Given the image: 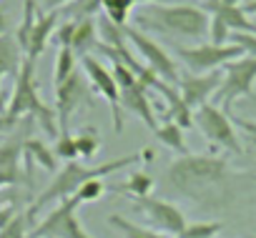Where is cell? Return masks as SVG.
I'll use <instances>...</instances> for the list:
<instances>
[{
  "mask_svg": "<svg viewBox=\"0 0 256 238\" xmlns=\"http://www.w3.org/2000/svg\"><path fill=\"white\" fill-rule=\"evenodd\" d=\"M78 208L80 203L76 198L56 203V208L30 231V238H90L78 221Z\"/></svg>",
  "mask_w": 256,
  "mask_h": 238,
  "instance_id": "cell-8",
  "label": "cell"
},
{
  "mask_svg": "<svg viewBox=\"0 0 256 238\" xmlns=\"http://www.w3.org/2000/svg\"><path fill=\"white\" fill-rule=\"evenodd\" d=\"M204 10L214 18H221L231 33H254L256 35V23H251V18L246 15V10L241 5H221L218 0H206Z\"/></svg>",
  "mask_w": 256,
  "mask_h": 238,
  "instance_id": "cell-16",
  "label": "cell"
},
{
  "mask_svg": "<svg viewBox=\"0 0 256 238\" xmlns=\"http://www.w3.org/2000/svg\"><path fill=\"white\" fill-rule=\"evenodd\" d=\"M211 15L204 8L196 5H146L141 13L134 15V28L144 33L168 35V38H186V40H201L208 35Z\"/></svg>",
  "mask_w": 256,
  "mask_h": 238,
  "instance_id": "cell-2",
  "label": "cell"
},
{
  "mask_svg": "<svg viewBox=\"0 0 256 238\" xmlns=\"http://www.w3.org/2000/svg\"><path fill=\"white\" fill-rule=\"evenodd\" d=\"M176 55L194 75H204V73L221 70L224 65L241 58L244 53L234 43H226V45L204 43V45H176Z\"/></svg>",
  "mask_w": 256,
  "mask_h": 238,
  "instance_id": "cell-7",
  "label": "cell"
},
{
  "mask_svg": "<svg viewBox=\"0 0 256 238\" xmlns=\"http://www.w3.org/2000/svg\"><path fill=\"white\" fill-rule=\"evenodd\" d=\"M73 3V0H46V5L50 8V10H60V8H68Z\"/></svg>",
  "mask_w": 256,
  "mask_h": 238,
  "instance_id": "cell-38",
  "label": "cell"
},
{
  "mask_svg": "<svg viewBox=\"0 0 256 238\" xmlns=\"http://www.w3.org/2000/svg\"><path fill=\"white\" fill-rule=\"evenodd\" d=\"M221 5H241V0H218Z\"/></svg>",
  "mask_w": 256,
  "mask_h": 238,
  "instance_id": "cell-42",
  "label": "cell"
},
{
  "mask_svg": "<svg viewBox=\"0 0 256 238\" xmlns=\"http://www.w3.org/2000/svg\"><path fill=\"white\" fill-rule=\"evenodd\" d=\"M108 226L116 228L120 238H168L166 233H158V231H154V228H148V226H138V223H134V221L123 218L120 213L108 216Z\"/></svg>",
  "mask_w": 256,
  "mask_h": 238,
  "instance_id": "cell-20",
  "label": "cell"
},
{
  "mask_svg": "<svg viewBox=\"0 0 256 238\" xmlns=\"http://www.w3.org/2000/svg\"><path fill=\"white\" fill-rule=\"evenodd\" d=\"M23 156H26L28 163H38V166H40L43 171H48V173H56V168H58V158H56L53 148H48L40 138H26V143H23Z\"/></svg>",
  "mask_w": 256,
  "mask_h": 238,
  "instance_id": "cell-19",
  "label": "cell"
},
{
  "mask_svg": "<svg viewBox=\"0 0 256 238\" xmlns=\"http://www.w3.org/2000/svg\"><path fill=\"white\" fill-rule=\"evenodd\" d=\"M76 146H78V156L80 158H93L100 151V133L93 126H83L76 133Z\"/></svg>",
  "mask_w": 256,
  "mask_h": 238,
  "instance_id": "cell-26",
  "label": "cell"
},
{
  "mask_svg": "<svg viewBox=\"0 0 256 238\" xmlns=\"http://www.w3.org/2000/svg\"><path fill=\"white\" fill-rule=\"evenodd\" d=\"M28 221H30L28 213H18L6 228H0V238H30Z\"/></svg>",
  "mask_w": 256,
  "mask_h": 238,
  "instance_id": "cell-31",
  "label": "cell"
},
{
  "mask_svg": "<svg viewBox=\"0 0 256 238\" xmlns=\"http://www.w3.org/2000/svg\"><path fill=\"white\" fill-rule=\"evenodd\" d=\"M126 38H128V43L138 50V55L146 60V68L151 73H156L166 83L178 85V80H181L178 65H176V60L168 55V50L164 45H158L154 38H148V33H144L138 28H128V25H126Z\"/></svg>",
  "mask_w": 256,
  "mask_h": 238,
  "instance_id": "cell-9",
  "label": "cell"
},
{
  "mask_svg": "<svg viewBox=\"0 0 256 238\" xmlns=\"http://www.w3.org/2000/svg\"><path fill=\"white\" fill-rule=\"evenodd\" d=\"M70 48H73L76 58H86V55H90L93 48H98V23H96V18L76 20Z\"/></svg>",
  "mask_w": 256,
  "mask_h": 238,
  "instance_id": "cell-18",
  "label": "cell"
},
{
  "mask_svg": "<svg viewBox=\"0 0 256 238\" xmlns=\"http://www.w3.org/2000/svg\"><path fill=\"white\" fill-rule=\"evenodd\" d=\"M134 0H100V8L106 13V18L116 25H126L128 18L134 15Z\"/></svg>",
  "mask_w": 256,
  "mask_h": 238,
  "instance_id": "cell-25",
  "label": "cell"
},
{
  "mask_svg": "<svg viewBox=\"0 0 256 238\" xmlns=\"http://www.w3.org/2000/svg\"><path fill=\"white\" fill-rule=\"evenodd\" d=\"M8 33V15H6V10L0 8V35H6Z\"/></svg>",
  "mask_w": 256,
  "mask_h": 238,
  "instance_id": "cell-40",
  "label": "cell"
},
{
  "mask_svg": "<svg viewBox=\"0 0 256 238\" xmlns=\"http://www.w3.org/2000/svg\"><path fill=\"white\" fill-rule=\"evenodd\" d=\"M231 121H234V126L241 128V131L248 136V141L256 146V121H251V118H241V115H231Z\"/></svg>",
  "mask_w": 256,
  "mask_h": 238,
  "instance_id": "cell-34",
  "label": "cell"
},
{
  "mask_svg": "<svg viewBox=\"0 0 256 238\" xmlns=\"http://www.w3.org/2000/svg\"><path fill=\"white\" fill-rule=\"evenodd\" d=\"M53 153H56V158H63L66 163H73V161H78L80 156H78L76 136H70L68 131H66V133H58V138H56V146H53Z\"/></svg>",
  "mask_w": 256,
  "mask_h": 238,
  "instance_id": "cell-29",
  "label": "cell"
},
{
  "mask_svg": "<svg viewBox=\"0 0 256 238\" xmlns=\"http://www.w3.org/2000/svg\"><path fill=\"white\" fill-rule=\"evenodd\" d=\"M208 43H214V45H226L228 40H231V30H228V25L221 20V18H214L211 15V23H208Z\"/></svg>",
  "mask_w": 256,
  "mask_h": 238,
  "instance_id": "cell-32",
  "label": "cell"
},
{
  "mask_svg": "<svg viewBox=\"0 0 256 238\" xmlns=\"http://www.w3.org/2000/svg\"><path fill=\"white\" fill-rule=\"evenodd\" d=\"M221 85V70H214V73H204V75H181L178 80V93L184 98V103L191 108V110H198L201 105L211 103V98L216 95Z\"/></svg>",
  "mask_w": 256,
  "mask_h": 238,
  "instance_id": "cell-13",
  "label": "cell"
},
{
  "mask_svg": "<svg viewBox=\"0 0 256 238\" xmlns=\"http://www.w3.org/2000/svg\"><path fill=\"white\" fill-rule=\"evenodd\" d=\"M100 10V0H73L68 8H63V15H70L68 20H86L96 18Z\"/></svg>",
  "mask_w": 256,
  "mask_h": 238,
  "instance_id": "cell-27",
  "label": "cell"
},
{
  "mask_svg": "<svg viewBox=\"0 0 256 238\" xmlns=\"http://www.w3.org/2000/svg\"><path fill=\"white\" fill-rule=\"evenodd\" d=\"M244 10H246V15H254L256 13V0H254V3H248V5H244Z\"/></svg>",
  "mask_w": 256,
  "mask_h": 238,
  "instance_id": "cell-41",
  "label": "cell"
},
{
  "mask_svg": "<svg viewBox=\"0 0 256 238\" xmlns=\"http://www.w3.org/2000/svg\"><path fill=\"white\" fill-rule=\"evenodd\" d=\"M20 181V168L18 171H0V188H6V186H13Z\"/></svg>",
  "mask_w": 256,
  "mask_h": 238,
  "instance_id": "cell-36",
  "label": "cell"
},
{
  "mask_svg": "<svg viewBox=\"0 0 256 238\" xmlns=\"http://www.w3.org/2000/svg\"><path fill=\"white\" fill-rule=\"evenodd\" d=\"M194 126L216 148H224L231 156H244V146H241V138L236 133L231 115L216 103H206L198 110H194Z\"/></svg>",
  "mask_w": 256,
  "mask_h": 238,
  "instance_id": "cell-5",
  "label": "cell"
},
{
  "mask_svg": "<svg viewBox=\"0 0 256 238\" xmlns=\"http://www.w3.org/2000/svg\"><path fill=\"white\" fill-rule=\"evenodd\" d=\"M228 43L238 45L246 58H254L256 60V35L254 33H231V40Z\"/></svg>",
  "mask_w": 256,
  "mask_h": 238,
  "instance_id": "cell-33",
  "label": "cell"
},
{
  "mask_svg": "<svg viewBox=\"0 0 256 238\" xmlns=\"http://www.w3.org/2000/svg\"><path fill=\"white\" fill-rule=\"evenodd\" d=\"M76 65H78V58H76L73 48H68V45L58 48L56 65H53V88H56V85H60L63 80H68V78L76 73Z\"/></svg>",
  "mask_w": 256,
  "mask_h": 238,
  "instance_id": "cell-24",
  "label": "cell"
},
{
  "mask_svg": "<svg viewBox=\"0 0 256 238\" xmlns=\"http://www.w3.org/2000/svg\"><path fill=\"white\" fill-rule=\"evenodd\" d=\"M168 186L176 188L184 198L198 203V206H221L228 198L231 183L244 176L234 173L228 161L224 156H178L168 171Z\"/></svg>",
  "mask_w": 256,
  "mask_h": 238,
  "instance_id": "cell-1",
  "label": "cell"
},
{
  "mask_svg": "<svg viewBox=\"0 0 256 238\" xmlns=\"http://www.w3.org/2000/svg\"><path fill=\"white\" fill-rule=\"evenodd\" d=\"M90 105V93H88V83L86 75H80L78 70L63 80L60 85H56V118H58V131L66 133L70 115H76L78 108Z\"/></svg>",
  "mask_w": 256,
  "mask_h": 238,
  "instance_id": "cell-12",
  "label": "cell"
},
{
  "mask_svg": "<svg viewBox=\"0 0 256 238\" xmlns=\"http://www.w3.org/2000/svg\"><path fill=\"white\" fill-rule=\"evenodd\" d=\"M154 133H156V138H158L166 148H171L174 153H178V156H188V146H186V138H184V128L176 126L174 121H166V123L156 126Z\"/></svg>",
  "mask_w": 256,
  "mask_h": 238,
  "instance_id": "cell-22",
  "label": "cell"
},
{
  "mask_svg": "<svg viewBox=\"0 0 256 238\" xmlns=\"http://www.w3.org/2000/svg\"><path fill=\"white\" fill-rule=\"evenodd\" d=\"M18 126L16 118H10L8 113H0V136H6V133H13Z\"/></svg>",
  "mask_w": 256,
  "mask_h": 238,
  "instance_id": "cell-35",
  "label": "cell"
},
{
  "mask_svg": "<svg viewBox=\"0 0 256 238\" xmlns=\"http://www.w3.org/2000/svg\"><path fill=\"white\" fill-rule=\"evenodd\" d=\"M0 143H3V136H0Z\"/></svg>",
  "mask_w": 256,
  "mask_h": 238,
  "instance_id": "cell-44",
  "label": "cell"
},
{
  "mask_svg": "<svg viewBox=\"0 0 256 238\" xmlns=\"http://www.w3.org/2000/svg\"><path fill=\"white\" fill-rule=\"evenodd\" d=\"M80 65H83V75L88 78V83L93 85V90H96V93L108 103V108H110L113 131L120 133V131H123V108H120V90H118V85H116L113 73H110L103 63H98L93 55L80 58Z\"/></svg>",
  "mask_w": 256,
  "mask_h": 238,
  "instance_id": "cell-11",
  "label": "cell"
},
{
  "mask_svg": "<svg viewBox=\"0 0 256 238\" xmlns=\"http://www.w3.org/2000/svg\"><path fill=\"white\" fill-rule=\"evenodd\" d=\"M144 161V153H128L123 158H116V161H106V163H98V166H83L78 161L73 163H66L60 171H56L53 181L48 183V188L30 203V208L26 211L28 216H36L38 211H43L48 203H60L66 198H73L76 191L86 183V181H93V178H106L110 173H118L128 166H134Z\"/></svg>",
  "mask_w": 256,
  "mask_h": 238,
  "instance_id": "cell-3",
  "label": "cell"
},
{
  "mask_svg": "<svg viewBox=\"0 0 256 238\" xmlns=\"http://www.w3.org/2000/svg\"><path fill=\"white\" fill-rule=\"evenodd\" d=\"M23 60H26V55H23L16 35H8V33L0 35V80L8 75L16 78L23 68Z\"/></svg>",
  "mask_w": 256,
  "mask_h": 238,
  "instance_id": "cell-17",
  "label": "cell"
},
{
  "mask_svg": "<svg viewBox=\"0 0 256 238\" xmlns=\"http://www.w3.org/2000/svg\"><path fill=\"white\" fill-rule=\"evenodd\" d=\"M176 238H181V236H176Z\"/></svg>",
  "mask_w": 256,
  "mask_h": 238,
  "instance_id": "cell-45",
  "label": "cell"
},
{
  "mask_svg": "<svg viewBox=\"0 0 256 238\" xmlns=\"http://www.w3.org/2000/svg\"><path fill=\"white\" fill-rule=\"evenodd\" d=\"M58 20H60V13L58 10H48V13H36V20L30 25V33H28V40H26V48H23V55L28 60H38L46 50V45L53 40V33L58 30Z\"/></svg>",
  "mask_w": 256,
  "mask_h": 238,
  "instance_id": "cell-14",
  "label": "cell"
},
{
  "mask_svg": "<svg viewBox=\"0 0 256 238\" xmlns=\"http://www.w3.org/2000/svg\"><path fill=\"white\" fill-rule=\"evenodd\" d=\"M6 113L16 121L20 118H30V121H38V126L48 133V136H58V118L56 110H50L38 93V80H36V63L33 60H23L20 73L16 75V85L10 93V100L6 105Z\"/></svg>",
  "mask_w": 256,
  "mask_h": 238,
  "instance_id": "cell-4",
  "label": "cell"
},
{
  "mask_svg": "<svg viewBox=\"0 0 256 238\" xmlns=\"http://www.w3.org/2000/svg\"><path fill=\"white\" fill-rule=\"evenodd\" d=\"M154 186H156V181H154L148 173L136 171V173H128V178H126L120 186H116V188H113V193H126V196H131L134 201H138V198L151 196Z\"/></svg>",
  "mask_w": 256,
  "mask_h": 238,
  "instance_id": "cell-21",
  "label": "cell"
},
{
  "mask_svg": "<svg viewBox=\"0 0 256 238\" xmlns=\"http://www.w3.org/2000/svg\"><path fill=\"white\" fill-rule=\"evenodd\" d=\"M120 108L123 110H128V113H134V115H138L141 121L151 128V131H156V113H154V105H151V95H148V88L138 80V83H134L131 88H126V90H120Z\"/></svg>",
  "mask_w": 256,
  "mask_h": 238,
  "instance_id": "cell-15",
  "label": "cell"
},
{
  "mask_svg": "<svg viewBox=\"0 0 256 238\" xmlns=\"http://www.w3.org/2000/svg\"><path fill=\"white\" fill-rule=\"evenodd\" d=\"M6 105H8V103H6L3 98H0V113H6Z\"/></svg>",
  "mask_w": 256,
  "mask_h": 238,
  "instance_id": "cell-43",
  "label": "cell"
},
{
  "mask_svg": "<svg viewBox=\"0 0 256 238\" xmlns=\"http://www.w3.org/2000/svg\"><path fill=\"white\" fill-rule=\"evenodd\" d=\"M134 211H138L144 216L148 228H154L158 233H166L171 238L181 236L184 228L188 226L181 208H176L174 203H168L164 198H156V196H146V198L134 201Z\"/></svg>",
  "mask_w": 256,
  "mask_h": 238,
  "instance_id": "cell-10",
  "label": "cell"
},
{
  "mask_svg": "<svg viewBox=\"0 0 256 238\" xmlns=\"http://www.w3.org/2000/svg\"><path fill=\"white\" fill-rule=\"evenodd\" d=\"M23 143L26 138H3L0 143V171H18L20 166V158H23Z\"/></svg>",
  "mask_w": 256,
  "mask_h": 238,
  "instance_id": "cell-23",
  "label": "cell"
},
{
  "mask_svg": "<svg viewBox=\"0 0 256 238\" xmlns=\"http://www.w3.org/2000/svg\"><path fill=\"white\" fill-rule=\"evenodd\" d=\"M103 193H106V183H103V178H93V181H86V183L76 191L73 198L83 206V203H93V201H98Z\"/></svg>",
  "mask_w": 256,
  "mask_h": 238,
  "instance_id": "cell-30",
  "label": "cell"
},
{
  "mask_svg": "<svg viewBox=\"0 0 256 238\" xmlns=\"http://www.w3.org/2000/svg\"><path fill=\"white\" fill-rule=\"evenodd\" d=\"M256 88V60L254 58H236L221 68V85L216 90V105L231 115V105L238 98H254Z\"/></svg>",
  "mask_w": 256,
  "mask_h": 238,
  "instance_id": "cell-6",
  "label": "cell"
},
{
  "mask_svg": "<svg viewBox=\"0 0 256 238\" xmlns=\"http://www.w3.org/2000/svg\"><path fill=\"white\" fill-rule=\"evenodd\" d=\"M18 216V211H16V206H6V208H0V228H6L13 218Z\"/></svg>",
  "mask_w": 256,
  "mask_h": 238,
  "instance_id": "cell-37",
  "label": "cell"
},
{
  "mask_svg": "<svg viewBox=\"0 0 256 238\" xmlns=\"http://www.w3.org/2000/svg\"><path fill=\"white\" fill-rule=\"evenodd\" d=\"M136 5H168L174 0H134Z\"/></svg>",
  "mask_w": 256,
  "mask_h": 238,
  "instance_id": "cell-39",
  "label": "cell"
},
{
  "mask_svg": "<svg viewBox=\"0 0 256 238\" xmlns=\"http://www.w3.org/2000/svg\"><path fill=\"white\" fill-rule=\"evenodd\" d=\"M221 223L218 221H196V223H188L181 233V238H216L221 233Z\"/></svg>",
  "mask_w": 256,
  "mask_h": 238,
  "instance_id": "cell-28",
  "label": "cell"
}]
</instances>
